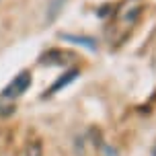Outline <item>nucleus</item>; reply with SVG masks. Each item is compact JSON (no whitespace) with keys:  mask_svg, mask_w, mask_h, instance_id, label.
<instances>
[{"mask_svg":"<svg viewBox=\"0 0 156 156\" xmlns=\"http://www.w3.org/2000/svg\"><path fill=\"white\" fill-rule=\"evenodd\" d=\"M78 74H80V72H78L76 68H72V70H68V72H66V74H64L62 78H58V80L54 82V86H51V88L47 90V94H54V93H58L60 88H64V86H68V84L72 82V80H76V76H78Z\"/></svg>","mask_w":156,"mask_h":156,"instance_id":"4","label":"nucleus"},{"mask_svg":"<svg viewBox=\"0 0 156 156\" xmlns=\"http://www.w3.org/2000/svg\"><path fill=\"white\" fill-rule=\"evenodd\" d=\"M64 41H74L76 45H82L86 49H90V51H97V43H94V39L90 37H78V35H62Z\"/></svg>","mask_w":156,"mask_h":156,"instance_id":"5","label":"nucleus"},{"mask_svg":"<svg viewBox=\"0 0 156 156\" xmlns=\"http://www.w3.org/2000/svg\"><path fill=\"white\" fill-rule=\"evenodd\" d=\"M64 58H72V54H68V51H62V49H51V51H47V54L41 55V64L43 66H62V64H66L68 60H64Z\"/></svg>","mask_w":156,"mask_h":156,"instance_id":"3","label":"nucleus"},{"mask_svg":"<svg viewBox=\"0 0 156 156\" xmlns=\"http://www.w3.org/2000/svg\"><path fill=\"white\" fill-rule=\"evenodd\" d=\"M31 86V74L29 72H21L19 76H15L10 80V84L2 90V97L4 99H15V97H21L23 93H27V88Z\"/></svg>","mask_w":156,"mask_h":156,"instance_id":"2","label":"nucleus"},{"mask_svg":"<svg viewBox=\"0 0 156 156\" xmlns=\"http://www.w3.org/2000/svg\"><path fill=\"white\" fill-rule=\"evenodd\" d=\"M64 2H66V0H51V2H49V15H47V21H54L55 16H58V12H60V8H62Z\"/></svg>","mask_w":156,"mask_h":156,"instance_id":"6","label":"nucleus"},{"mask_svg":"<svg viewBox=\"0 0 156 156\" xmlns=\"http://www.w3.org/2000/svg\"><path fill=\"white\" fill-rule=\"evenodd\" d=\"M140 12H142V0H125L119 6L115 19L121 27H129L132 29L136 25V21H138V16H140Z\"/></svg>","mask_w":156,"mask_h":156,"instance_id":"1","label":"nucleus"}]
</instances>
